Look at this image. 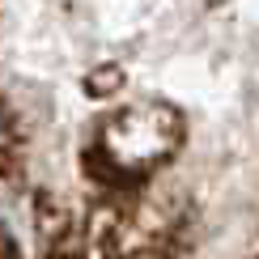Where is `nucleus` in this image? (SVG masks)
<instances>
[{"mask_svg": "<svg viewBox=\"0 0 259 259\" xmlns=\"http://www.w3.org/2000/svg\"><path fill=\"white\" fill-rule=\"evenodd\" d=\"M13 161H17V115H13V106L0 98V187L13 175Z\"/></svg>", "mask_w": 259, "mask_h": 259, "instance_id": "1", "label": "nucleus"}]
</instances>
